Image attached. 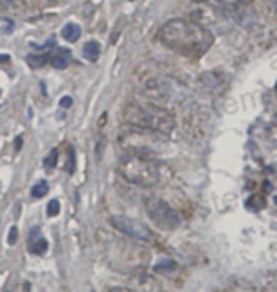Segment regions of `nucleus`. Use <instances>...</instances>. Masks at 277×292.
I'll list each match as a JSON object with an SVG mask.
<instances>
[{"mask_svg": "<svg viewBox=\"0 0 277 292\" xmlns=\"http://www.w3.org/2000/svg\"><path fill=\"white\" fill-rule=\"evenodd\" d=\"M147 207H149L150 219L160 228H163V230H175V228L181 224L179 214L173 209L168 203H165V201L155 199L152 201V203H149Z\"/></svg>", "mask_w": 277, "mask_h": 292, "instance_id": "4", "label": "nucleus"}, {"mask_svg": "<svg viewBox=\"0 0 277 292\" xmlns=\"http://www.w3.org/2000/svg\"><path fill=\"white\" fill-rule=\"evenodd\" d=\"M158 38L166 47L192 57L202 55L214 43V34L207 28L181 18L166 22L158 33Z\"/></svg>", "mask_w": 277, "mask_h": 292, "instance_id": "1", "label": "nucleus"}, {"mask_svg": "<svg viewBox=\"0 0 277 292\" xmlns=\"http://www.w3.org/2000/svg\"><path fill=\"white\" fill-rule=\"evenodd\" d=\"M47 240L41 235V230L38 227H33L30 230V237H28V252L33 255H44L47 252Z\"/></svg>", "mask_w": 277, "mask_h": 292, "instance_id": "7", "label": "nucleus"}, {"mask_svg": "<svg viewBox=\"0 0 277 292\" xmlns=\"http://www.w3.org/2000/svg\"><path fill=\"white\" fill-rule=\"evenodd\" d=\"M220 4L224 5L225 12L235 18L240 25H249L254 22L256 12L253 9V5L249 4V0H220Z\"/></svg>", "mask_w": 277, "mask_h": 292, "instance_id": "6", "label": "nucleus"}, {"mask_svg": "<svg viewBox=\"0 0 277 292\" xmlns=\"http://www.w3.org/2000/svg\"><path fill=\"white\" fill-rule=\"evenodd\" d=\"M75 168H77V158H75V150L74 147H68V158L65 162V171L68 175H74Z\"/></svg>", "mask_w": 277, "mask_h": 292, "instance_id": "12", "label": "nucleus"}, {"mask_svg": "<svg viewBox=\"0 0 277 292\" xmlns=\"http://www.w3.org/2000/svg\"><path fill=\"white\" fill-rule=\"evenodd\" d=\"M80 34H82V30L77 23H67L62 28V38L68 41V43H75V41L80 38Z\"/></svg>", "mask_w": 277, "mask_h": 292, "instance_id": "9", "label": "nucleus"}, {"mask_svg": "<svg viewBox=\"0 0 277 292\" xmlns=\"http://www.w3.org/2000/svg\"><path fill=\"white\" fill-rule=\"evenodd\" d=\"M124 120L138 129L157 134H170L175 129V118L165 108L155 105H129L124 111Z\"/></svg>", "mask_w": 277, "mask_h": 292, "instance_id": "2", "label": "nucleus"}, {"mask_svg": "<svg viewBox=\"0 0 277 292\" xmlns=\"http://www.w3.org/2000/svg\"><path fill=\"white\" fill-rule=\"evenodd\" d=\"M60 212V203L57 199H51L49 204H47V215L49 217H55Z\"/></svg>", "mask_w": 277, "mask_h": 292, "instance_id": "16", "label": "nucleus"}, {"mask_svg": "<svg viewBox=\"0 0 277 292\" xmlns=\"http://www.w3.org/2000/svg\"><path fill=\"white\" fill-rule=\"evenodd\" d=\"M72 103H74V100L71 98V96H62L60 101H59V105H60L62 108H71Z\"/></svg>", "mask_w": 277, "mask_h": 292, "instance_id": "18", "label": "nucleus"}, {"mask_svg": "<svg viewBox=\"0 0 277 292\" xmlns=\"http://www.w3.org/2000/svg\"><path fill=\"white\" fill-rule=\"evenodd\" d=\"M22 144H23V139H22V137H17V139H15V150H17V152L22 149Z\"/></svg>", "mask_w": 277, "mask_h": 292, "instance_id": "19", "label": "nucleus"}, {"mask_svg": "<svg viewBox=\"0 0 277 292\" xmlns=\"http://www.w3.org/2000/svg\"><path fill=\"white\" fill-rule=\"evenodd\" d=\"M111 224H113L116 230L126 233L129 237H134L137 240H145V242L152 240L150 228L137 219H130V217H126V215H113V217H111Z\"/></svg>", "mask_w": 277, "mask_h": 292, "instance_id": "5", "label": "nucleus"}, {"mask_svg": "<svg viewBox=\"0 0 277 292\" xmlns=\"http://www.w3.org/2000/svg\"><path fill=\"white\" fill-rule=\"evenodd\" d=\"M18 240V228L17 227H12L10 228V233H9V245H15Z\"/></svg>", "mask_w": 277, "mask_h": 292, "instance_id": "17", "label": "nucleus"}, {"mask_svg": "<svg viewBox=\"0 0 277 292\" xmlns=\"http://www.w3.org/2000/svg\"><path fill=\"white\" fill-rule=\"evenodd\" d=\"M52 66L55 69H65L71 62V51H65V49H57V52L52 54Z\"/></svg>", "mask_w": 277, "mask_h": 292, "instance_id": "10", "label": "nucleus"}, {"mask_svg": "<svg viewBox=\"0 0 277 292\" xmlns=\"http://www.w3.org/2000/svg\"><path fill=\"white\" fill-rule=\"evenodd\" d=\"M119 173L129 183L137 186H152L158 182V168L150 158L144 155H126L119 163Z\"/></svg>", "mask_w": 277, "mask_h": 292, "instance_id": "3", "label": "nucleus"}, {"mask_svg": "<svg viewBox=\"0 0 277 292\" xmlns=\"http://www.w3.org/2000/svg\"><path fill=\"white\" fill-rule=\"evenodd\" d=\"M101 54V46L98 41H88V43L83 46V55L90 62H96Z\"/></svg>", "mask_w": 277, "mask_h": 292, "instance_id": "8", "label": "nucleus"}, {"mask_svg": "<svg viewBox=\"0 0 277 292\" xmlns=\"http://www.w3.org/2000/svg\"><path fill=\"white\" fill-rule=\"evenodd\" d=\"M47 193H49V185H47V182H44V180H41V182H38L31 188V196L34 199L44 198Z\"/></svg>", "mask_w": 277, "mask_h": 292, "instance_id": "11", "label": "nucleus"}, {"mask_svg": "<svg viewBox=\"0 0 277 292\" xmlns=\"http://www.w3.org/2000/svg\"><path fill=\"white\" fill-rule=\"evenodd\" d=\"M55 163H57V150L52 149V150L49 152V155H47V157L44 158V166H46V170H52L54 166H55Z\"/></svg>", "mask_w": 277, "mask_h": 292, "instance_id": "15", "label": "nucleus"}, {"mask_svg": "<svg viewBox=\"0 0 277 292\" xmlns=\"http://www.w3.org/2000/svg\"><path fill=\"white\" fill-rule=\"evenodd\" d=\"M176 268V263L171 261V260H166V261H160L158 265L155 266V271L157 273H170Z\"/></svg>", "mask_w": 277, "mask_h": 292, "instance_id": "14", "label": "nucleus"}, {"mask_svg": "<svg viewBox=\"0 0 277 292\" xmlns=\"http://www.w3.org/2000/svg\"><path fill=\"white\" fill-rule=\"evenodd\" d=\"M28 62H30L31 67H34V69L43 67V66H46V62H47V55L46 54H43V55L31 54V55H28Z\"/></svg>", "mask_w": 277, "mask_h": 292, "instance_id": "13", "label": "nucleus"}]
</instances>
